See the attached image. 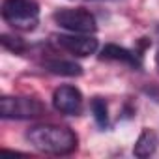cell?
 I'll list each match as a JSON object with an SVG mask.
<instances>
[{"mask_svg":"<svg viewBox=\"0 0 159 159\" xmlns=\"http://www.w3.org/2000/svg\"><path fill=\"white\" fill-rule=\"evenodd\" d=\"M0 43H2V47H4L6 51H11V52H15V54H21V52L26 49V45H25V41H23L21 38L10 36V34H2V36H0Z\"/></svg>","mask_w":159,"mask_h":159,"instance_id":"8fae6325","label":"cell"},{"mask_svg":"<svg viewBox=\"0 0 159 159\" xmlns=\"http://www.w3.org/2000/svg\"><path fill=\"white\" fill-rule=\"evenodd\" d=\"M2 19L15 30L30 32L39 23V6L36 0H4Z\"/></svg>","mask_w":159,"mask_h":159,"instance_id":"7a4b0ae2","label":"cell"},{"mask_svg":"<svg viewBox=\"0 0 159 159\" xmlns=\"http://www.w3.org/2000/svg\"><path fill=\"white\" fill-rule=\"evenodd\" d=\"M58 26L73 34H94L98 30L96 17L84 8H62L52 13Z\"/></svg>","mask_w":159,"mask_h":159,"instance_id":"277c9868","label":"cell"},{"mask_svg":"<svg viewBox=\"0 0 159 159\" xmlns=\"http://www.w3.org/2000/svg\"><path fill=\"white\" fill-rule=\"evenodd\" d=\"M101 58H103V60L122 62V64H127V66H131V67H140V58H139L135 52H131V51H127V49H124V47H120V45H112V43L103 47Z\"/></svg>","mask_w":159,"mask_h":159,"instance_id":"52a82bcc","label":"cell"},{"mask_svg":"<svg viewBox=\"0 0 159 159\" xmlns=\"http://www.w3.org/2000/svg\"><path fill=\"white\" fill-rule=\"evenodd\" d=\"M90 107H92V112H94V118H96L98 125H99V127H107V124H109L107 101L101 99V98H94L92 103H90Z\"/></svg>","mask_w":159,"mask_h":159,"instance_id":"30bf717a","label":"cell"},{"mask_svg":"<svg viewBox=\"0 0 159 159\" xmlns=\"http://www.w3.org/2000/svg\"><path fill=\"white\" fill-rule=\"evenodd\" d=\"M52 105L62 114L77 116L83 111V94L75 86H60L52 94Z\"/></svg>","mask_w":159,"mask_h":159,"instance_id":"8992f818","label":"cell"},{"mask_svg":"<svg viewBox=\"0 0 159 159\" xmlns=\"http://www.w3.org/2000/svg\"><path fill=\"white\" fill-rule=\"evenodd\" d=\"M155 64H157V67H159V47H157V52H155Z\"/></svg>","mask_w":159,"mask_h":159,"instance_id":"7c38bea8","label":"cell"},{"mask_svg":"<svg viewBox=\"0 0 159 159\" xmlns=\"http://www.w3.org/2000/svg\"><path fill=\"white\" fill-rule=\"evenodd\" d=\"M45 69L54 73V75H64V77H77L83 73V67L71 62V60H64V58H52V60H47L45 64Z\"/></svg>","mask_w":159,"mask_h":159,"instance_id":"9c48e42d","label":"cell"},{"mask_svg":"<svg viewBox=\"0 0 159 159\" xmlns=\"http://www.w3.org/2000/svg\"><path fill=\"white\" fill-rule=\"evenodd\" d=\"M26 139L39 152L52 153V155H67L75 152L79 144L77 135L69 127L54 125V124H38L30 127Z\"/></svg>","mask_w":159,"mask_h":159,"instance_id":"6da1fadb","label":"cell"},{"mask_svg":"<svg viewBox=\"0 0 159 159\" xmlns=\"http://www.w3.org/2000/svg\"><path fill=\"white\" fill-rule=\"evenodd\" d=\"M155 150H157V135H155V131H153V129L144 127V129H142V133L139 135V139H137L135 146H133V155H135V157L144 159V157L153 155V153H155Z\"/></svg>","mask_w":159,"mask_h":159,"instance_id":"ba28073f","label":"cell"},{"mask_svg":"<svg viewBox=\"0 0 159 159\" xmlns=\"http://www.w3.org/2000/svg\"><path fill=\"white\" fill-rule=\"evenodd\" d=\"M52 39L60 49L75 56H90L98 51V39L90 34H56Z\"/></svg>","mask_w":159,"mask_h":159,"instance_id":"5b68a950","label":"cell"},{"mask_svg":"<svg viewBox=\"0 0 159 159\" xmlns=\"http://www.w3.org/2000/svg\"><path fill=\"white\" fill-rule=\"evenodd\" d=\"M45 114V105L30 96H4L0 99V116L6 120H32Z\"/></svg>","mask_w":159,"mask_h":159,"instance_id":"3957f363","label":"cell"}]
</instances>
